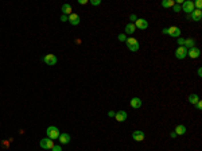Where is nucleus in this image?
Returning a JSON list of instances; mask_svg holds the SVG:
<instances>
[{"label":"nucleus","mask_w":202,"mask_h":151,"mask_svg":"<svg viewBox=\"0 0 202 151\" xmlns=\"http://www.w3.org/2000/svg\"><path fill=\"white\" fill-rule=\"evenodd\" d=\"M198 101H199V97H198V94L191 93L190 96H189V103H190V104H194V105H195Z\"/></svg>","instance_id":"nucleus-19"},{"label":"nucleus","mask_w":202,"mask_h":151,"mask_svg":"<svg viewBox=\"0 0 202 151\" xmlns=\"http://www.w3.org/2000/svg\"><path fill=\"white\" fill-rule=\"evenodd\" d=\"M61 20H62V22H67V20H69V16H67V15H62Z\"/></svg>","instance_id":"nucleus-30"},{"label":"nucleus","mask_w":202,"mask_h":151,"mask_svg":"<svg viewBox=\"0 0 202 151\" xmlns=\"http://www.w3.org/2000/svg\"><path fill=\"white\" fill-rule=\"evenodd\" d=\"M144 138H146V134L143 131H140V130H136V131L132 132V139L135 142H143Z\"/></svg>","instance_id":"nucleus-8"},{"label":"nucleus","mask_w":202,"mask_h":151,"mask_svg":"<svg viewBox=\"0 0 202 151\" xmlns=\"http://www.w3.org/2000/svg\"><path fill=\"white\" fill-rule=\"evenodd\" d=\"M78 3H80V4H86V3H88V0H80Z\"/></svg>","instance_id":"nucleus-33"},{"label":"nucleus","mask_w":202,"mask_h":151,"mask_svg":"<svg viewBox=\"0 0 202 151\" xmlns=\"http://www.w3.org/2000/svg\"><path fill=\"white\" fill-rule=\"evenodd\" d=\"M173 9H174V12H177V14L182 11V9H181V5H179V4H174V5H173Z\"/></svg>","instance_id":"nucleus-22"},{"label":"nucleus","mask_w":202,"mask_h":151,"mask_svg":"<svg viewBox=\"0 0 202 151\" xmlns=\"http://www.w3.org/2000/svg\"><path fill=\"white\" fill-rule=\"evenodd\" d=\"M195 107H197L198 111H201V109H202V103H201V100H199V101H198V103L195 104Z\"/></svg>","instance_id":"nucleus-29"},{"label":"nucleus","mask_w":202,"mask_h":151,"mask_svg":"<svg viewBox=\"0 0 202 151\" xmlns=\"http://www.w3.org/2000/svg\"><path fill=\"white\" fill-rule=\"evenodd\" d=\"M59 143L61 144H67V143H70V135L69 134H59Z\"/></svg>","instance_id":"nucleus-14"},{"label":"nucleus","mask_w":202,"mask_h":151,"mask_svg":"<svg viewBox=\"0 0 202 151\" xmlns=\"http://www.w3.org/2000/svg\"><path fill=\"white\" fill-rule=\"evenodd\" d=\"M57 61L58 59H57V57L54 54H46V55L43 57V62L49 66H54L57 63Z\"/></svg>","instance_id":"nucleus-5"},{"label":"nucleus","mask_w":202,"mask_h":151,"mask_svg":"<svg viewBox=\"0 0 202 151\" xmlns=\"http://www.w3.org/2000/svg\"><path fill=\"white\" fill-rule=\"evenodd\" d=\"M51 150L53 151H62V147L61 146H55V144H54V147H53Z\"/></svg>","instance_id":"nucleus-28"},{"label":"nucleus","mask_w":202,"mask_h":151,"mask_svg":"<svg viewBox=\"0 0 202 151\" xmlns=\"http://www.w3.org/2000/svg\"><path fill=\"white\" fill-rule=\"evenodd\" d=\"M62 12H63V15H70L71 14V5L69 4V3H65V4L61 7Z\"/></svg>","instance_id":"nucleus-18"},{"label":"nucleus","mask_w":202,"mask_h":151,"mask_svg":"<svg viewBox=\"0 0 202 151\" xmlns=\"http://www.w3.org/2000/svg\"><path fill=\"white\" fill-rule=\"evenodd\" d=\"M129 20H131V22H136V20H137V16H136L135 14H132L131 16H129Z\"/></svg>","instance_id":"nucleus-27"},{"label":"nucleus","mask_w":202,"mask_h":151,"mask_svg":"<svg viewBox=\"0 0 202 151\" xmlns=\"http://www.w3.org/2000/svg\"><path fill=\"white\" fill-rule=\"evenodd\" d=\"M194 45H195V41H194V39H191V38H187V39H185V47H186V49H187V47L193 49V47H195Z\"/></svg>","instance_id":"nucleus-20"},{"label":"nucleus","mask_w":202,"mask_h":151,"mask_svg":"<svg viewBox=\"0 0 202 151\" xmlns=\"http://www.w3.org/2000/svg\"><path fill=\"white\" fill-rule=\"evenodd\" d=\"M133 24H135V27L139 28V30H146V28H148V22H147L146 19L137 18V20Z\"/></svg>","instance_id":"nucleus-9"},{"label":"nucleus","mask_w":202,"mask_h":151,"mask_svg":"<svg viewBox=\"0 0 202 151\" xmlns=\"http://www.w3.org/2000/svg\"><path fill=\"white\" fill-rule=\"evenodd\" d=\"M125 45H127V47L131 50V51L136 53L137 50H139V47H140V45H139V41H137L136 38H127V41H125Z\"/></svg>","instance_id":"nucleus-1"},{"label":"nucleus","mask_w":202,"mask_h":151,"mask_svg":"<svg viewBox=\"0 0 202 151\" xmlns=\"http://www.w3.org/2000/svg\"><path fill=\"white\" fill-rule=\"evenodd\" d=\"M119 41L125 42V41H127V35H125V34H120V35H119Z\"/></svg>","instance_id":"nucleus-24"},{"label":"nucleus","mask_w":202,"mask_h":151,"mask_svg":"<svg viewBox=\"0 0 202 151\" xmlns=\"http://www.w3.org/2000/svg\"><path fill=\"white\" fill-rule=\"evenodd\" d=\"M178 45H179V46H185V39H183V38H178Z\"/></svg>","instance_id":"nucleus-26"},{"label":"nucleus","mask_w":202,"mask_h":151,"mask_svg":"<svg viewBox=\"0 0 202 151\" xmlns=\"http://www.w3.org/2000/svg\"><path fill=\"white\" fill-rule=\"evenodd\" d=\"M39 146L42 147L43 150H51L53 147H54V140L49 139V138H45V139H42V140L39 142Z\"/></svg>","instance_id":"nucleus-3"},{"label":"nucleus","mask_w":202,"mask_h":151,"mask_svg":"<svg viewBox=\"0 0 202 151\" xmlns=\"http://www.w3.org/2000/svg\"><path fill=\"white\" fill-rule=\"evenodd\" d=\"M90 4H92V5H100V4H101V0H92V1H90Z\"/></svg>","instance_id":"nucleus-25"},{"label":"nucleus","mask_w":202,"mask_h":151,"mask_svg":"<svg viewBox=\"0 0 202 151\" xmlns=\"http://www.w3.org/2000/svg\"><path fill=\"white\" fill-rule=\"evenodd\" d=\"M181 9H182L183 12H186V14H191L194 11V1H191V0L183 1V5L181 7Z\"/></svg>","instance_id":"nucleus-4"},{"label":"nucleus","mask_w":202,"mask_h":151,"mask_svg":"<svg viewBox=\"0 0 202 151\" xmlns=\"http://www.w3.org/2000/svg\"><path fill=\"white\" fill-rule=\"evenodd\" d=\"M201 55V50L199 49H197V47H193V49H190V50H187V57H190V58H193V59H195V58H198V57Z\"/></svg>","instance_id":"nucleus-12"},{"label":"nucleus","mask_w":202,"mask_h":151,"mask_svg":"<svg viewBox=\"0 0 202 151\" xmlns=\"http://www.w3.org/2000/svg\"><path fill=\"white\" fill-rule=\"evenodd\" d=\"M175 3L174 0H165V1H162V7L163 8H170V7H173Z\"/></svg>","instance_id":"nucleus-21"},{"label":"nucleus","mask_w":202,"mask_h":151,"mask_svg":"<svg viewBox=\"0 0 202 151\" xmlns=\"http://www.w3.org/2000/svg\"><path fill=\"white\" fill-rule=\"evenodd\" d=\"M194 7H197L195 9H201V7H202V1H201V0H197V1L194 3Z\"/></svg>","instance_id":"nucleus-23"},{"label":"nucleus","mask_w":202,"mask_h":151,"mask_svg":"<svg viewBox=\"0 0 202 151\" xmlns=\"http://www.w3.org/2000/svg\"><path fill=\"white\" fill-rule=\"evenodd\" d=\"M69 22H70L73 26H78V24H80V16L77 14H73V12H71V14L69 15Z\"/></svg>","instance_id":"nucleus-13"},{"label":"nucleus","mask_w":202,"mask_h":151,"mask_svg":"<svg viewBox=\"0 0 202 151\" xmlns=\"http://www.w3.org/2000/svg\"><path fill=\"white\" fill-rule=\"evenodd\" d=\"M181 28L177 27V26H173V27H169L167 28V35H170V37L173 38H179L181 37Z\"/></svg>","instance_id":"nucleus-7"},{"label":"nucleus","mask_w":202,"mask_h":151,"mask_svg":"<svg viewBox=\"0 0 202 151\" xmlns=\"http://www.w3.org/2000/svg\"><path fill=\"white\" fill-rule=\"evenodd\" d=\"M135 30H136V27H135L133 23H128L125 26V34H128V35H132V34L135 33Z\"/></svg>","instance_id":"nucleus-17"},{"label":"nucleus","mask_w":202,"mask_h":151,"mask_svg":"<svg viewBox=\"0 0 202 151\" xmlns=\"http://www.w3.org/2000/svg\"><path fill=\"white\" fill-rule=\"evenodd\" d=\"M175 134L177 135H185L186 134V127H185L183 124H178L177 127H175Z\"/></svg>","instance_id":"nucleus-16"},{"label":"nucleus","mask_w":202,"mask_h":151,"mask_svg":"<svg viewBox=\"0 0 202 151\" xmlns=\"http://www.w3.org/2000/svg\"><path fill=\"white\" fill-rule=\"evenodd\" d=\"M170 136H171V138H177V136H178V135H177V134H175V132L173 131V132H171V134H170Z\"/></svg>","instance_id":"nucleus-32"},{"label":"nucleus","mask_w":202,"mask_h":151,"mask_svg":"<svg viewBox=\"0 0 202 151\" xmlns=\"http://www.w3.org/2000/svg\"><path fill=\"white\" fill-rule=\"evenodd\" d=\"M115 113H116V112H113V111H109V112H108V116H109V118H115Z\"/></svg>","instance_id":"nucleus-31"},{"label":"nucleus","mask_w":202,"mask_h":151,"mask_svg":"<svg viewBox=\"0 0 202 151\" xmlns=\"http://www.w3.org/2000/svg\"><path fill=\"white\" fill-rule=\"evenodd\" d=\"M115 119L117 120L119 123H123V122H125L128 119V115L125 111H119V112L115 113Z\"/></svg>","instance_id":"nucleus-11"},{"label":"nucleus","mask_w":202,"mask_h":151,"mask_svg":"<svg viewBox=\"0 0 202 151\" xmlns=\"http://www.w3.org/2000/svg\"><path fill=\"white\" fill-rule=\"evenodd\" d=\"M175 57L178 58V59H183L187 57V49L185 46H179L177 50H175Z\"/></svg>","instance_id":"nucleus-6"},{"label":"nucleus","mask_w":202,"mask_h":151,"mask_svg":"<svg viewBox=\"0 0 202 151\" xmlns=\"http://www.w3.org/2000/svg\"><path fill=\"white\" fill-rule=\"evenodd\" d=\"M197 73H198V76H199V77H201V76H202V69H201V67L198 69V71H197Z\"/></svg>","instance_id":"nucleus-34"},{"label":"nucleus","mask_w":202,"mask_h":151,"mask_svg":"<svg viewBox=\"0 0 202 151\" xmlns=\"http://www.w3.org/2000/svg\"><path fill=\"white\" fill-rule=\"evenodd\" d=\"M189 19H191V20H194V22H199V20L202 19V11H201V9H195V8H194V11L190 14Z\"/></svg>","instance_id":"nucleus-10"},{"label":"nucleus","mask_w":202,"mask_h":151,"mask_svg":"<svg viewBox=\"0 0 202 151\" xmlns=\"http://www.w3.org/2000/svg\"><path fill=\"white\" fill-rule=\"evenodd\" d=\"M59 130L55 127V126H50V127L46 130V135L49 139H51V140H57L58 138H59Z\"/></svg>","instance_id":"nucleus-2"},{"label":"nucleus","mask_w":202,"mask_h":151,"mask_svg":"<svg viewBox=\"0 0 202 151\" xmlns=\"http://www.w3.org/2000/svg\"><path fill=\"white\" fill-rule=\"evenodd\" d=\"M141 100H140V97H133V99L131 100V107L132 108H135V109H139L141 107Z\"/></svg>","instance_id":"nucleus-15"}]
</instances>
